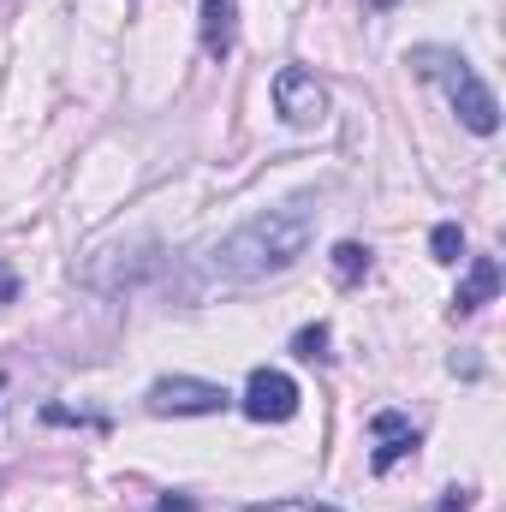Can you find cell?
Returning a JSON list of instances; mask_svg holds the SVG:
<instances>
[{
	"label": "cell",
	"mask_w": 506,
	"mask_h": 512,
	"mask_svg": "<svg viewBox=\"0 0 506 512\" xmlns=\"http://www.w3.org/2000/svg\"><path fill=\"white\" fill-rule=\"evenodd\" d=\"M0 393H6V376H0Z\"/></svg>",
	"instance_id": "19"
},
{
	"label": "cell",
	"mask_w": 506,
	"mask_h": 512,
	"mask_svg": "<svg viewBox=\"0 0 506 512\" xmlns=\"http://www.w3.org/2000/svg\"><path fill=\"white\" fill-rule=\"evenodd\" d=\"M155 512H197V501H191V495H161Z\"/></svg>",
	"instance_id": "17"
},
{
	"label": "cell",
	"mask_w": 506,
	"mask_h": 512,
	"mask_svg": "<svg viewBox=\"0 0 506 512\" xmlns=\"http://www.w3.org/2000/svg\"><path fill=\"white\" fill-rule=\"evenodd\" d=\"M364 6H370V12H393V6H399V0H364Z\"/></svg>",
	"instance_id": "18"
},
{
	"label": "cell",
	"mask_w": 506,
	"mask_h": 512,
	"mask_svg": "<svg viewBox=\"0 0 506 512\" xmlns=\"http://www.w3.org/2000/svg\"><path fill=\"white\" fill-rule=\"evenodd\" d=\"M245 417L251 423H286V417H298V405H304V393L298 382L286 376V370H251V382H245Z\"/></svg>",
	"instance_id": "6"
},
{
	"label": "cell",
	"mask_w": 506,
	"mask_h": 512,
	"mask_svg": "<svg viewBox=\"0 0 506 512\" xmlns=\"http://www.w3.org/2000/svg\"><path fill=\"white\" fill-rule=\"evenodd\" d=\"M370 429L381 435L376 459H370V471H376V477H387L405 453H417V429H411V417H405V411H376V417H370Z\"/></svg>",
	"instance_id": "7"
},
{
	"label": "cell",
	"mask_w": 506,
	"mask_h": 512,
	"mask_svg": "<svg viewBox=\"0 0 506 512\" xmlns=\"http://www.w3.org/2000/svg\"><path fill=\"white\" fill-rule=\"evenodd\" d=\"M429 251H435V262H459V256H465V233H459V221H441V227L429 233Z\"/></svg>",
	"instance_id": "12"
},
{
	"label": "cell",
	"mask_w": 506,
	"mask_h": 512,
	"mask_svg": "<svg viewBox=\"0 0 506 512\" xmlns=\"http://www.w3.org/2000/svg\"><path fill=\"white\" fill-rule=\"evenodd\" d=\"M441 512H471V489H447L441 495Z\"/></svg>",
	"instance_id": "16"
},
{
	"label": "cell",
	"mask_w": 506,
	"mask_h": 512,
	"mask_svg": "<svg viewBox=\"0 0 506 512\" xmlns=\"http://www.w3.org/2000/svg\"><path fill=\"white\" fill-rule=\"evenodd\" d=\"M239 512H340V507H322V501H274V507H239Z\"/></svg>",
	"instance_id": "14"
},
{
	"label": "cell",
	"mask_w": 506,
	"mask_h": 512,
	"mask_svg": "<svg viewBox=\"0 0 506 512\" xmlns=\"http://www.w3.org/2000/svg\"><path fill=\"white\" fill-rule=\"evenodd\" d=\"M405 60H411L417 78H435V84L447 90V102H453V114H459L465 131H477V137H495V131H501V102H495V90L477 78V66H471L459 48L423 42V48H411Z\"/></svg>",
	"instance_id": "2"
},
{
	"label": "cell",
	"mask_w": 506,
	"mask_h": 512,
	"mask_svg": "<svg viewBox=\"0 0 506 512\" xmlns=\"http://www.w3.org/2000/svg\"><path fill=\"white\" fill-rule=\"evenodd\" d=\"M274 108H280V120L292 131H316L328 120V90L316 84V72L280 66V72H274Z\"/></svg>",
	"instance_id": "5"
},
{
	"label": "cell",
	"mask_w": 506,
	"mask_h": 512,
	"mask_svg": "<svg viewBox=\"0 0 506 512\" xmlns=\"http://www.w3.org/2000/svg\"><path fill=\"white\" fill-rule=\"evenodd\" d=\"M42 423H84V429H102L108 417H96V411H72V405H42Z\"/></svg>",
	"instance_id": "13"
},
{
	"label": "cell",
	"mask_w": 506,
	"mask_h": 512,
	"mask_svg": "<svg viewBox=\"0 0 506 512\" xmlns=\"http://www.w3.org/2000/svg\"><path fill=\"white\" fill-rule=\"evenodd\" d=\"M143 405H149V417H221L233 405V393L203 376H161L143 393Z\"/></svg>",
	"instance_id": "4"
},
{
	"label": "cell",
	"mask_w": 506,
	"mask_h": 512,
	"mask_svg": "<svg viewBox=\"0 0 506 512\" xmlns=\"http://www.w3.org/2000/svg\"><path fill=\"white\" fill-rule=\"evenodd\" d=\"M18 298V274H12V262H0V310Z\"/></svg>",
	"instance_id": "15"
},
{
	"label": "cell",
	"mask_w": 506,
	"mask_h": 512,
	"mask_svg": "<svg viewBox=\"0 0 506 512\" xmlns=\"http://www.w3.org/2000/svg\"><path fill=\"white\" fill-rule=\"evenodd\" d=\"M495 292H501V262H495V256H471V274H465L459 292H453V316H477Z\"/></svg>",
	"instance_id": "8"
},
{
	"label": "cell",
	"mask_w": 506,
	"mask_h": 512,
	"mask_svg": "<svg viewBox=\"0 0 506 512\" xmlns=\"http://www.w3.org/2000/svg\"><path fill=\"white\" fill-rule=\"evenodd\" d=\"M239 42V0H203V54L227 60Z\"/></svg>",
	"instance_id": "9"
},
{
	"label": "cell",
	"mask_w": 506,
	"mask_h": 512,
	"mask_svg": "<svg viewBox=\"0 0 506 512\" xmlns=\"http://www.w3.org/2000/svg\"><path fill=\"white\" fill-rule=\"evenodd\" d=\"M328 346H334L328 322H310V328H298V334H292V358H304V364H328V358H334Z\"/></svg>",
	"instance_id": "10"
},
{
	"label": "cell",
	"mask_w": 506,
	"mask_h": 512,
	"mask_svg": "<svg viewBox=\"0 0 506 512\" xmlns=\"http://www.w3.org/2000/svg\"><path fill=\"white\" fill-rule=\"evenodd\" d=\"M364 274H370V245H358V239L334 245V280H340V286H358Z\"/></svg>",
	"instance_id": "11"
},
{
	"label": "cell",
	"mask_w": 506,
	"mask_h": 512,
	"mask_svg": "<svg viewBox=\"0 0 506 512\" xmlns=\"http://www.w3.org/2000/svg\"><path fill=\"white\" fill-rule=\"evenodd\" d=\"M161 239L155 233H131V239H114V245H96V251L78 262V286L102 292V298H120L131 286L155 280L161 274Z\"/></svg>",
	"instance_id": "3"
},
{
	"label": "cell",
	"mask_w": 506,
	"mask_h": 512,
	"mask_svg": "<svg viewBox=\"0 0 506 512\" xmlns=\"http://www.w3.org/2000/svg\"><path fill=\"white\" fill-rule=\"evenodd\" d=\"M316 239V191L286 197L280 209H262L251 221H239L221 245L197 256V292H239V286H262L274 274H286Z\"/></svg>",
	"instance_id": "1"
}]
</instances>
